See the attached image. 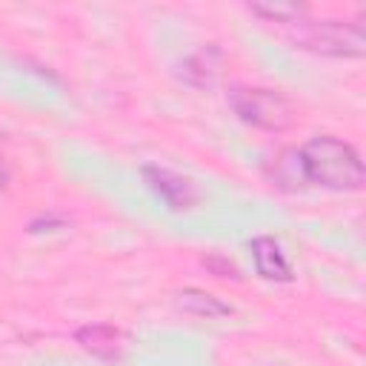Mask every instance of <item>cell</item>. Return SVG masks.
Wrapping results in <instances>:
<instances>
[{"label":"cell","instance_id":"8","mask_svg":"<svg viewBox=\"0 0 366 366\" xmlns=\"http://www.w3.org/2000/svg\"><path fill=\"white\" fill-rule=\"evenodd\" d=\"M174 306L192 317H203V320H220V317H232L234 315V306L214 297L212 292H203V289H180L174 295Z\"/></svg>","mask_w":366,"mask_h":366},{"label":"cell","instance_id":"12","mask_svg":"<svg viewBox=\"0 0 366 366\" xmlns=\"http://www.w3.org/2000/svg\"><path fill=\"white\" fill-rule=\"evenodd\" d=\"M9 180H11V172H9V166H6V160L0 157V192L9 186Z\"/></svg>","mask_w":366,"mask_h":366},{"label":"cell","instance_id":"11","mask_svg":"<svg viewBox=\"0 0 366 366\" xmlns=\"http://www.w3.org/2000/svg\"><path fill=\"white\" fill-rule=\"evenodd\" d=\"M63 226H66L63 217L49 214V217H34V220L29 223V232H31V234H34V232H51V229H63Z\"/></svg>","mask_w":366,"mask_h":366},{"label":"cell","instance_id":"3","mask_svg":"<svg viewBox=\"0 0 366 366\" xmlns=\"http://www.w3.org/2000/svg\"><path fill=\"white\" fill-rule=\"evenodd\" d=\"M229 109L234 117L252 129L260 132H289L297 123V109L295 103L277 92V89H263V86H232L226 92Z\"/></svg>","mask_w":366,"mask_h":366},{"label":"cell","instance_id":"4","mask_svg":"<svg viewBox=\"0 0 366 366\" xmlns=\"http://www.w3.org/2000/svg\"><path fill=\"white\" fill-rule=\"evenodd\" d=\"M140 174H143V180H146V186L166 203V209H172V212H189V209H194L200 200H203V194H200V189L189 180V177H183V174H177V172H172V169H163V166H143L140 169Z\"/></svg>","mask_w":366,"mask_h":366},{"label":"cell","instance_id":"7","mask_svg":"<svg viewBox=\"0 0 366 366\" xmlns=\"http://www.w3.org/2000/svg\"><path fill=\"white\" fill-rule=\"evenodd\" d=\"M74 340L83 352L100 360H117L123 355V332L112 323H89L74 332Z\"/></svg>","mask_w":366,"mask_h":366},{"label":"cell","instance_id":"5","mask_svg":"<svg viewBox=\"0 0 366 366\" xmlns=\"http://www.w3.org/2000/svg\"><path fill=\"white\" fill-rule=\"evenodd\" d=\"M249 252H252L254 272H257L263 280H274V283H292V280H295L292 263H289L283 246H280L272 234H257V237H252V240H249Z\"/></svg>","mask_w":366,"mask_h":366},{"label":"cell","instance_id":"1","mask_svg":"<svg viewBox=\"0 0 366 366\" xmlns=\"http://www.w3.org/2000/svg\"><path fill=\"white\" fill-rule=\"evenodd\" d=\"M266 172L269 180L286 192H297L300 186L357 192L366 180L363 160L355 152V146L335 134H317L297 149H283Z\"/></svg>","mask_w":366,"mask_h":366},{"label":"cell","instance_id":"10","mask_svg":"<svg viewBox=\"0 0 366 366\" xmlns=\"http://www.w3.org/2000/svg\"><path fill=\"white\" fill-rule=\"evenodd\" d=\"M200 263L214 274V277H232V280H240V269L226 257V254H203Z\"/></svg>","mask_w":366,"mask_h":366},{"label":"cell","instance_id":"2","mask_svg":"<svg viewBox=\"0 0 366 366\" xmlns=\"http://www.w3.org/2000/svg\"><path fill=\"white\" fill-rule=\"evenodd\" d=\"M289 40L320 57H363L366 29L352 20H297L289 26Z\"/></svg>","mask_w":366,"mask_h":366},{"label":"cell","instance_id":"6","mask_svg":"<svg viewBox=\"0 0 366 366\" xmlns=\"http://www.w3.org/2000/svg\"><path fill=\"white\" fill-rule=\"evenodd\" d=\"M220 66H223V51L214 46V43H206L200 46L197 51H192L189 57L180 60L177 66V77L192 86V89H212L220 77Z\"/></svg>","mask_w":366,"mask_h":366},{"label":"cell","instance_id":"9","mask_svg":"<svg viewBox=\"0 0 366 366\" xmlns=\"http://www.w3.org/2000/svg\"><path fill=\"white\" fill-rule=\"evenodd\" d=\"M246 9L254 17H260V20L286 23V26L303 20V14H306V6L303 3H295V0H252Z\"/></svg>","mask_w":366,"mask_h":366}]
</instances>
